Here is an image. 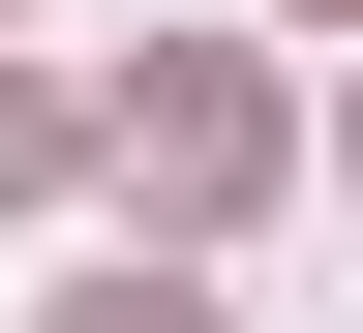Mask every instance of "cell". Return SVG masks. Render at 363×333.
Segmentation results:
<instances>
[{
	"instance_id": "cell-1",
	"label": "cell",
	"mask_w": 363,
	"mask_h": 333,
	"mask_svg": "<svg viewBox=\"0 0 363 333\" xmlns=\"http://www.w3.org/2000/svg\"><path fill=\"white\" fill-rule=\"evenodd\" d=\"M121 182H152L182 243H212V212L272 182V91H242V61H152V91H121Z\"/></svg>"
},
{
	"instance_id": "cell-2",
	"label": "cell",
	"mask_w": 363,
	"mask_h": 333,
	"mask_svg": "<svg viewBox=\"0 0 363 333\" xmlns=\"http://www.w3.org/2000/svg\"><path fill=\"white\" fill-rule=\"evenodd\" d=\"M61 333H212V303H182V273H91V303H61Z\"/></svg>"
},
{
	"instance_id": "cell-3",
	"label": "cell",
	"mask_w": 363,
	"mask_h": 333,
	"mask_svg": "<svg viewBox=\"0 0 363 333\" xmlns=\"http://www.w3.org/2000/svg\"><path fill=\"white\" fill-rule=\"evenodd\" d=\"M0 182H61V91H0Z\"/></svg>"
},
{
	"instance_id": "cell-4",
	"label": "cell",
	"mask_w": 363,
	"mask_h": 333,
	"mask_svg": "<svg viewBox=\"0 0 363 333\" xmlns=\"http://www.w3.org/2000/svg\"><path fill=\"white\" fill-rule=\"evenodd\" d=\"M303 31H363V0H303Z\"/></svg>"
}]
</instances>
